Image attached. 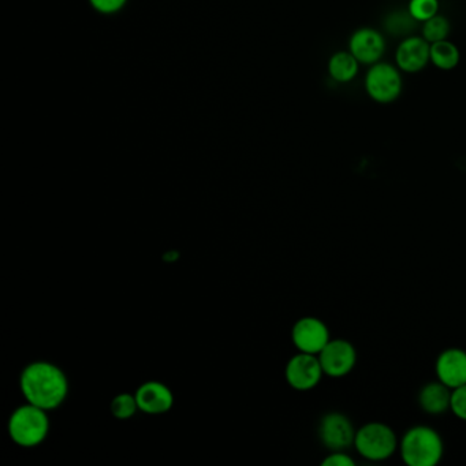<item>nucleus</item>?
Returning a JSON list of instances; mask_svg holds the SVG:
<instances>
[{
    "instance_id": "obj_15",
    "label": "nucleus",
    "mask_w": 466,
    "mask_h": 466,
    "mask_svg": "<svg viewBox=\"0 0 466 466\" xmlns=\"http://www.w3.org/2000/svg\"><path fill=\"white\" fill-rule=\"evenodd\" d=\"M360 62L351 56L350 51H338L329 56L327 72L329 78L338 84H349L359 76Z\"/></svg>"
},
{
    "instance_id": "obj_5",
    "label": "nucleus",
    "mask_w": 466,
    "mask_h": 466,
    "mask_svg": "<svg viewBox=\"0 0 466 466\" xmlns=\"http://www.w3.org/2000/svg\"><path fill=\"white\" fill-rule=\"evenodd\" d=\"M365 94L378 105H391L400 99L403 89L402 72L397 65L378 62L368 67L364 78Z\"/></svg>"
},
{
    "instance_id": "obj_11",
    "label": "nucleus",
    "mask_w": 466,
    "mask_h": 466,
    "mask_svg": "<svg viewBox=\"0 0 466 466\" xmlns=\"http://www.w3.org/2000/svg\"><path fill=\"white\" fill-rule=\"evenodd\" d=\"M431 45L420 35L403 37L395 50V65L402 73L416 75L430 65Z\"/></svg>"
},
{
    "instance_id": "obj_23",
    "label": "nucleus",
    "mask_w": 466,
    "mask_h": 466,
    "mask_svg": "<svg viewBox=\"0 0 466 466\" xmlns=\"http://www.w3.org/2000/svg\"><path fill=\"white\" fill-rule=\"evenodd\" d=\"M354 463H356V461L350 455L346 454L345 451H331V454L327 455L321 461L323 466H353Z\"/></svg>"
},
{
    "instance_id": "obj_16",
    "label": "nucleus",
    "mask_w": 466,
    "mask_h": 466,
    "mask_svg": "<svg viewBox=\"0 0 466 466\" xmlns=\"http://www.w3.org/2000/svg\"><path fill=\"white\" fill-rule=\"evenodd\" d=\"M461 53L449 39L431 45L430 64L441 72H451L460 65Z\"/></svg>"
},
{
    "instance_id": "obj_17",
    "label": "nucleus",
    "mask_w": 466,
    "mask_h": 466,
    "mask_svg": "<svg viewBox=\"0 0 466 466\" xmlns=\"http://www.w3.org/2000/svg\"><path fill=\"white\" fill-rule=\"evenodd\" d=\"M450 32H451V24L441 13L421 24V36L430 45L449 39Z\"/></svg>"
},
{
    "instance_id": "obj_19",
    "label": "nucleus",
    "mask_w": 466,
    "mask_h": 466,
    "mask_svg": "<svg viewBox=\"0 0 466 466\" xmlns=\"http://www.w3.org/2000/svg\"><path fill=\"white\" fill-rule=\"evenodd\" d=\"M406 10L417 24H422L439 15L441 2L439 0H409Z\"/></svg>"
},
{
    "instance_id": "obj_20",
    "label": "nucleus",
    "mask_w": 466,
    "mask_h": 466,
    "mask_svg": "<svg viewBox=\"0 0 466 466\" xmlns=\"http://www.w3.org/2000/svg\"><path fill=\"white\" fill-rule=\"evenodd\" d=\"M417 23L409 15L408 10L405 12L392 13L387 18V31L394 36H410L411 32L416 28Z\"/></svg>"
},
{
    "instance_id": "obj_2",
    "label": "nucleus",
    "mask_w": 466,
    "mask_h": 466,
    "mask_svg": "<svg viewBox=\"0 0 466 466\" xmlns=\"http://www.w3.org/2000/svg\"><path fill=\"white\" fill-rule=\"evenodd\" d=\"M7 433L23 449L40 446L50 433L48 411L29 402L18 406L10 414Z\"/></svg>"
},
{
    "instance_id": "obj_14",
    "label": "nucleus",
    "mask_w": 466,
    "mask_h": 466,
    "mask_svg": "<svg viewBox=\"0 0 466 466\" xmlns=\"http://www.w3.org/2000/svg\"><path fill=\"white\" fill-rule=\"evenodd\" d=\"M451 389L444 386L441 381H431L425 384L419 394V405L425 413L439 416L450 410Z\"/></svg>"
},
{
    "instance_id": "obj_3",
    "label": "nucleus",
    "mask_w": 466,
    "mask_h": 466,
    "mask_svg": "<svg viewBox=\"0 0 466 466\" xmlns=\"http://www.w3.org/2000/svg\"><path fill=\"white\" fill-rule=\"evenodd\" d=\"M400 452L406 465L435 466L443 458V439L433 428L416 425L403 433Z\"/></svg>"
},
{
    "instance_id": "obj_1",
    "label": "nucleus",
    "mask_w": 466,
    "mask_h": 466,
    "mask_svg": "<svg viewBox=\"0 0 466 466\" xmlns=\"http://www.w3.org/2000/svg\"><path fill=\"white\" fill-rule=\"evenodd\" d=\"M69 379L58 365L50 361H34L24 368L20 390L26 402L45 410H56L69 395Z\"/></svg>"
},
{
    "instance_id": "obj_10",
    "label": "nucleus",
    "mask_w": 466,
    "mask_h": 466,
    "mask_svg": "<svg viewBox=\"0 0 466 466\" xmlns=\"http://www.w3.org/2000/svg\"><path fill=\"white\" fill-rule=\"evenodd\" d=\"M349 51L364 66H372L383 59L386 39L381 32L373 28H360L349 39Z\"/></svg>"
},
{
    "instance_id": "obj_21",
    "label": "nucleus",
    "mask_w": 466,
    "mask_h": 466,
    "mask_svg": "<svg viewBox=\"0 0 466 466\" xmlns=\"http://www.w3.org/2000/svg\"><path fill=\"white\" fill-rule=\"evenodd\" d=\"M450 410L455 417L466 421V384L451 390V402H450Z\"/></svg>"
},
{
    "instance_id": "obj_13",
    "label": "nucleus",
    "mask_w": 466,
    "mask_h": 466,
    "mask_svg": "<svg viewBox=\"0 0 466 466\" xmlns=\"http://www.w3.org/2000/svg\"><path fill=\"white\" fill-rule=\"evenodd\" d=\"M439 381L454 390L466 384V351L462 349H446L439 354L435 364Z\"/></svg>"
},
{
    "instance_id": "obj_22",
    "label": "nucleus",
    "mask_w": 466,
    "mask_h": 466,
    "mask_svg": "<svg viewBox=\"0 0 466 466\" xmlns=\"http://www.w3.org/2000/svg\"><path fill=\"white\" fill-rule=\"evenodd\" d=\"M127 0H89L92 9L100 15H116L127 6Z\"/></svg>"
},
{
    "instance_id": "obj_18",
    "label": "nucleus",
    "mask_w": 466,
    "mask_h": 466,
    "mask_svg": "<svg viewBox=\"0 0 466 466\" xmlns=\"http://www.w3.org/2000/svg\"><path fill=\"white\" fill-rule=\"evenodd\" d=\"M138 410L140 408H138L136 395L130 394V392H121V394L116 395L110 403L111 414L118 420L132 419Z\"/></svg>"
},
{
    "instance_id": "obj_6",
    "label": "nucleus",
    "mask_w": 466,
    "mask_h": 466,
    "mask_svg": "<svg viewBox=\"0 0 466 466\" xmlns=\"http://www.w3.org/2000/svg\"><path fill=\"white\" fill-rule=\"evenodd\" d=\"M324 372L320 360L316 354L299 353L294 354L285 368V378L289 386L297 391H309L315 389Z\"/></svg>"
},
{
    "instance_id": "obj_4",
    "label": "nucleus",
    "mask_w": 466,
    "mask_h": 466,
    "mask_svg": "<svg viewBox=\"0 0 466 466\" xmlns=\"http://www.w3.org/2000/svg\"><path fill=\"white\" fill-rule=\"evenodd\" d=\"M353 446L365 460L381 462L394 455L400 447V441L397 433L390 425L372 421L356 431Z\"/></svg>"
},
{
    "instance_id": "obj_8",
    "label": "nucleus",
    "mask_w": 466,
    "mask_h": 466,
    "mask_svg": "<svg viewBox=\"0 0 466 466\" xmlns=\"http://www.w3.org/2000/svg\"><path fill=\"white\" fill-rule=\"evenodd\" d=\"M329 339L331 338L327 324L313 316L299 319L291 329V342L301 353L318 356Z\"/></svg>"
},
{
    "instance_id": "obj_7",
    "label": "nucleus",
    "mask_w": 466,
    "mask_h": 466,
    "mask_svg": "<svg viewBox=\"0 0 466 466\" xmlns=\"http://www.w3.org/2000/svg\"><path fill=\"white\" fill-rule=\"evenodd\" d=\"M354 436L353 422L340 411L324 414L319 424V438L329 451H346L353 446Z\"/></svg>"
},
{
    "instance_id": "obj_12",
    "label": "nucleus",
    "mask_w": 466,
    "mask_h": 466,
    "mask_svg": "<svg viewBox=\"0 0 466 466\" xmlns=\"http://www.w3.org/2000/svg\"><path fill=\"white\" fill-rule=\"evenodd\" d=\"M138 408L149 416L167 413L174 406V394L167 384L157 380H148L141 384L135 392Z\"/></svg>"
},
{
    "instance_id": "obj_9",
    "label": "nucleus",
    "mask_w": 466,
    "mask_h": 466,
    "mask_svg": "<svg viewBox=\"0 0 466 466\" xmlns=\"http://www.w3.org/2000/svg\"><path fill=\"white\" fill-rule=\"evenodd\" d=\"M318 357L324 375L329 378H343L356 367L357 350L353 343L338 338V339H329Z\"/></svg>"
}]
</instances>
